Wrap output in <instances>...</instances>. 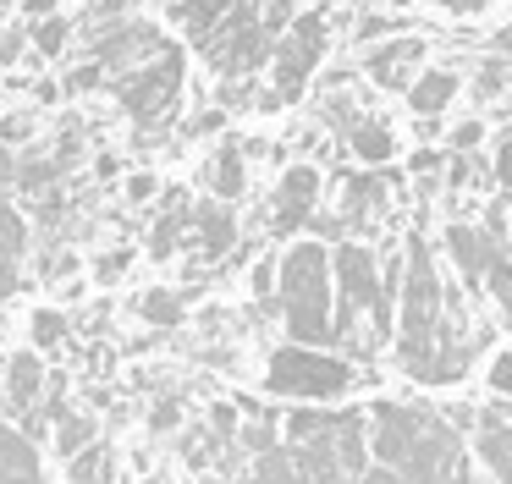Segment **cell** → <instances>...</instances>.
Returning <instances> with one entry per match:
<instances>
[{
	"instance_id": "41",
	"label": "cell",
	"mask_w": 512,
	"mask_h": 484,
	"mask_svg": "<svg viewBox=\"0 0 512 484\" xmlns=\"http://www.w3.org/2000/svg\"><path fill=\"white\" fill-rule=\"evenodd\" d=\"M144 484H171V479H144Z\"/></svg>"
},
{
	"instance_id": "22",
	"label": "cell",
	"mask_w": 512,
	"mask_h": 484,
	"mask_svg": "<svg viewBox=\"0 0 512 484\" xmlns=\"http://www.w3.org/2000/svg\"><path fill=\"white\" fill-rule=\"evenodd\" d=\"M507 94H512V55H501V50L479 55V72H474V83H468V99H474V105H501Z\"/></svg>"
},
{
	"instance_id": "17",
	"label": "cell",
	"mask_w": 512,
	"mask_h": 484,
	"mask_svg": "<svg viewBox=\"0 0 512 484\" xmlns=\"http://www.w3.org/2000/svg\"><path fill=\"white\" fill-rule=\"evenodd\" d=\"M457 94H463V77H457L452 66H424L402 99H408V116L413 121H441L446 110L457 105Z\"/></svg>"
},
{
	"instance_id": "6",
	"label": "cell",
	"mask_w": 512,
	"mask_h": 484,
	"mask_svg": "<svg viewBox=\"0 0 512 484\" xmlns=\"http://www.w3.org/2000/svg\"><path fill=\"white\" fill-rule=\"evenodd\" d=\"M353 385H358V363L336 347L287 341L265 363V391L281 396V402H342Z\"/></svg>"
},
{
	"instance_id": "34",
	"label": "cell",
	"mask_w": 512,
	"mask_h": 484,
	"mask_svg": "<svg viewBox=\"0 0 512 484\" xmlns=\"http://www.w3.org/2000/svg\"><path fill=\"white\" fill-rule=\"evenodd\" d=\"M177 418H182V407H177V396H166V402H155V413H149V429H177Z\"/></svg>"
},
{
	"instance_id": "39",
	"label": "cell",
	"mask_w": 512,
	"mask_h": 484,
	"mask_svg": "<svg viewBox=\"0 0 512 484\" xmlns=\"http://www.w3.org/2000/svg\"><path fill=\"white\" fill-rule=\"evenodd\" d=\"M0 341H12V314H6V303H0Z\"/></svg>"
},
{
	"instance_id": "20",
	"label": "cell",
	"mask_w": 512,
	"mask_h": 484,
	"mask_svg": "<svg viewBox=\"0 0 512 484\" xmlns=\"http://www.w3.org/2000/svg\"><path fill=\"white\" fill-rule=\"evenodd\" d=\"M0 484H50L39 468V440L12 424H0Z\"/></svg>"
},
{
	"instance_id": "31",
	"label": "cell",
	"mask_w": 512,
	"mask_h": 484,
	"mask_svg": "<svg viewBox=\"0 0 512 484\" xmlns=\"http://www.w3.org/2000/svg\"><path fill=\"white\" fill-rule=\"evenodd\" d=\"M430 11H441V17H457V22H474V17H485L496 0H424Z\"/></svg>"
},
{
	"instance_id": "5",
	"label": "cell",
	"mask_w": 512,
	"mask_h": 484,
	"mask_svg": "<svg viewBox=\"0 0 512 484\" xmlns=\"http://www.w3.org/2000/svg\"><path fill=\"white\" fill-rule=\"evenodd\" d=\"M276 308L292 341H309V347L336 341V253L325 248V237H298L281 253Z\"/></svg>"
},
{
	"instance_id": "36",
	"label": "cell",
	"mask_w": 512,
	"mask_h": 484,
	"mask_svg": "<svg viewBox=\"0 0 512 484\" xmlns=\"http://www.w3.org/2000/svg\"><path fill=\"white\" fill-rule=\"evenodd\" d=\"M17 182V160H12V143H0V187Z\"/></svg>"
},
{
	"instance_id": "25",
	"label": "cell",
	"mask_w": 512,
	"mask_h": 484,
	"mask_svg": "<svg viewBox=\"0 0 512 484\" xmlns=\"http://www.w3.org/2000/svg\"><path fill=\"white\" fill-rule=\"evenodd\" d=\"M67 39H72V28H67V17H34V28H28V44H34V61H61L67 55Z\"/></svg>"
},
{
	"instance_id": "8",
	"label": "cell",
	"mask_w": 512,
	"mask_h": 484,
	"mask_svg": "<svg viewBox=\"0 0 512 484\" xmlns=\"http://www.w3.org/2000/svg\"><path fill=\"white\" fill-rule=\"evenodd\" d=\"M325 50H331V11L325 6H303L287 28L276 33V50H270V88H276L287 105H298L303 88L320 77Z\"/></svg>"
},
{
	"instance_id": "24",
	"label": "cell",
	"mask_w": 512,
	"mask_h": 484,
	"mask_svg": "<svg viewBox=\"0 0 512 484\" xmlns=\"http://www.w3.org/2000/svg\"><path fill=\"white\" fill-rule=\"evenodd\" d=\"M67 484H116V451L105 440H94L89 451L67 462Z\"/></svg>"
},
{
	"instance_id": "11",
	"label": "cell",
	"mask_w": 512,
	"mask_h": 484,
	"mask_svg": "<svg viewBox=\"0 0 512 484\" xmlns=\"http://www.w3.org/2000/svg\"><path fill=\"white\" fill-rule=\"evenodd\" d=\"M336 215H342L347 237H375L380 220L391 215V182L380 176V165H358L342 176V193H336Z\"/></svg>"
},
{
	"instance_id": "7",
	"label": "cell",
	"mask_w": 512,
	"mask_h": 484,
	"mask_svg": "<svg viewBox=\"0 0 512 484\" xmlns=\"http://www.w3.org/2000/svg\"><path fill=\"white\" fill-rule=\"evenodd\" d=\"M182 83H188V55H182V44L171 39L160 55H149V61H138V66H127L122 77H111V94H116V105L127 110V116L138 121V127H166L171 116H177V105H182Z\"/></svg>"
},
{
	"instance_id": "19",
	"label": "cell",
	"mask_w": 512,
	"mask_h": 484,
	"mask_svg": "<svg viewBox=\"0 0 512 484\" xmlns=\"http://www.w3.org/2000/svg\"><path fill=\"white\" fill-rule=\"evenodd\" d=\"M243 182H248L243 138H221V143H215V154H210V165H204V187H210V198L237 204V198H243Z\"/></svg>"
},
{
	"instance_id": "15",
	"label": "cell",
	"mask_w": 512,
	"mask_h": 484,
	"mask_svg": "<svg viewBox=\"0 0 512 484\" xmlns=\"http://www.w3.org/2000/svg\"><path fill=\"white\" fill-rule=\"evenodd\" d=\"M28 253H34V231H28V215L17 204L0 198V303L28 281Z\"/></svg>"
},
{
	"instance_id": "40",
	"label": "cell",
	"mask_w": 512,
	"mask_h": 484,
	"mask_svg": "<svg viewBox=\"0 0 512 484\" xmlns=\"http://www.w3.org/2000/svg\"><path fill=\"white\" fill-rule=\"evenodd\" d=\"M501 116H507V121H512V94H507V99H501Z\"/></svg>"
},
{
	"instance_id": "13",
	"label": "cell",
	"mask_w": 512,
	"mask_h": 484,
	"mask_svg": "<svg viewBox=\"0 0 512 484\" xmlns=\"http://www.w3.org/2000/svg\"><path fill=\"white\" fill-rule=\"evenodd\" d=\"M45 396H50V374H45L39 347H23L0 363V407H6V413L28 418L34 407H45Z\"/></svg>"
},
{
	"instance_id": "28",
	"label": "cell",
	"mask_w": 512,
	"mask_h": 484,
	"mask_svg": "<svg viewBox=\"0 0 512 484\" xmlns=\"http://www.w3.org/2000/svg\"><path fill=\"white\" fill-rule=\"evenodd\" d=\"M490 165H496V193H501V204L512 209V127L496 138V149H490Z\"/></svg>"
},
{
	"instance_id": "2",
	"label": "cell",
	"mask_w": 512,
	"mask_h": 484,
	"mask_svg": "<svg viewBox=\"0 0 512 484\" xmlns=\"http://www.w3.org/2000/svg\"><path fill=\"white\" fill-rule=\"evenodd\" d=\"M369 462L364 484H485L468 462L463 429L446 407L424 402H375L369 407Z\"/></svg>"
},
{
	"instance_id": "35",
	"label": "cell",
	"mask_w": 512,
	"mask_h": 484,
	"mask_svg": "<svg viewBox=\"0 0 512 484\" xmlns=\"http://www.w3.org/2000/svg\"><path fill=\"white\" fill-rule=\"evenodd\" d=\"M23 44H28V33H23V28H6V33H0V66H12Z\"/></svg>"
},
{
	"instance_id": "37",
	"label": "cell",
	"mask_w": 512,
	"mask_h": 484,
	"mask_svg": "<svg viewBox=\"0 0 512 484\" xmlns=\"http://www.w3.org/2000/svg\"><path fill=\"white\" fill-rule=\"evenodd\" d=\"M490 50L512 55V17H507V22H501V28H496V39H490Z\"/></svg>"
},
{
	"instance_id": "38",
	"label": "cell",
	"mask_w": 512,
	"mask_h": 484,
	"mask_svg": "<svg viewBox=\"0 0 512 484\" xmlns=\"http://www.w3.org/2000/svg\"><path fill=\"white\" fill-rule=\"evenodd\" d=\"M56 6H61V0H28V17H50Z\"/></svg>"
},
{
	"instance_id": "16",
	"label": "cell",
	"mask_w": 512,
	"mask_h": 484,
	"mask_svg": "<svg viewBox=\"0 0 512 484\" xmlns=\"http://www.w3.org/2000/svg\"><path fill=\"white\" fill-rule=\"evenodd\" d=\"M193 253H199V264H221L226 253L237 248V209L226 204V198H204V204H193Z\"/></svg>"
},
{
	"instance_id": "12",
	"label": "cell",
	"mask_w": 512,
	"mask_h": 484,
	"mask_svg": "<svg viewBox=\"0 0 512 484\" xmlns=\"http://www.w3.org/2000/svg\"><path fill=\"white\" fill-rule=\"evenodd\" d=\"M254 6L259 0H160L166 22L177 28V39L188 44V50H204L226 22H237L243 11H254Z\"/></svg>"
},
{
	"instance_id": "29",
	"label": "cell",
	"mask_w": 512,
	"mask_h": 484,
	"mask_svg": "<svg viewBox=\"0 0 512 484\" xmlns=\"http://www.w3.org/2000/svg\"><path fill=\"white\" fill-rule=\"evenodd\" d=\"M133 259H138L133 248H111V253H100V259H94V281H100V286H116L127 270H133Z\"/></svg>"
},
{
	"instance_id": "27",
	"label": "cell",
	"mask_w": 512,
	"mask_h": 484,
	"mask_svg": "<svg viewBox=\"0 0 512 484\" xmlns=\"http://www.w3.org/2000/svg\"><path fill=\"white\" fill-rule=\"evenodd\" d=\"M28 330H34V347L39 352H56L61 341H67V314H56V308H34Z\"/></svg>"
},
{
	"instance_id": "18",
	"label": "cell",
	"mask_w": 512,
	"mask_h": 484,
	"mask_svg": "<svg viewBox=\"0 0 512 484\" xmlns=\"http://www.w3.org/2000/svg\"><path fill=\"white\" fill-rule=\"evenodd\" d=\"M342 143H347V154H353L358 165H391V160H397V149H402L397 127H391L386 116H375V110H364V116L342 132Z\"/></svg>"
},
{
	"instance_id": "23",
	"label": "cell",
	"mask_w": 512,
	"mask_h": 484,
	"mask_svg": "<svg viewBox=\"0 0 512 484\" xmlns=\"http://www.w3.org/2000/svg\"><path fill=\"white\" fill-rule=\"evenodd\" d=\"M94 440H100V424H94L89 413H72V407H61V413H56V435H50L56 457H61V462H72L78 451H89Z\"/></svg>"
},
{
	"instance_id": "1",
	"label": "cell",
	"mask_w": 512,
	"mask_h": 484,
	"mask_svg": "<svg viewBox=\"0 0 512 484\" xmlns=\"http://www.w3.org/2000/svg\"><path fill=\"white\" fill-rule=\"evenodd\" d=\"M468 286H457L441 270V242L413 231L402 242V286H397V369L419 385H457L474 363V352L490 347L496 330L468 314Z\"/></svg>"
},
{
	"instance_id": "26",
	"label": "cell",
	"mask_w": 512,
	"mask_h": 484,
	"mask_svg": "<svg viewBox=\"0 0 512 484\" xmlns=\"http://www.w3.org/2000/svg\"><path fill=\"white\" fill-rule=\"evenodd\" d=\"M391 33H408V22L391 17V11H353V50H369V44L391 39Z\"/></svg>"
},
{
	"instance_id": "33",
	"label": "cell",
	"mask_w": 512,
	"mask_h": 484,
	"mask_svg": "<svg viewBox=\"0 0 512 484\" xmlns=\"http://www.w3.org/2000/svg\"><path fill=\"white\" fill-rule=\"evenodd\" d=\"M127 204H149V198H155L160 193V182H155V176H149V171H133V176H127Z\"/></svg>"
},
{
	"instance_id": "21",
	"label": "cell",
	"mask_w": 512,
	"mask_h": 484,
	"mask_svg": "<svg viewBox=\"0 0 512 484\" xmlns=\"http://www.w3.org/2000/svg\"><path fill=\"white\" fill-rule=\"evenodd\" d=\"M133 314L144 319V325H155V330H177L182 319H188V297L171 292V286H149V292L133 297Z\"/></svg>"
},
{
	"instance_id": "10",
	"label": "cell",
	"mask_w": 512,
	"mask_h": 484,
	"mask_svg": "<svg viewBox=\"0 0 512 484\" xmlns=\"http://www.w3.org/2000/svg\"><path fill=\"white\" fill-rule=\"evenodd\" d=\"M320 198H325V176L320 165L298 160L281 171L276 193H270V231L276 237H298V231L314 226V215H320Z\"/></svg>"
},
{
	"instance_id": "9",
	"label": "cell",
	"mask_w": 512,
	"mask_h": 484,
	"mask_svg": "<svg viewBox=\"0 0 512 484\" xmlns=\"http://www.w3.org/2000/svg\"><path fill=\"white\" fill-rule=\"evenodd\" d=\"M430 66V39L424 33H391V39L369 44V50H358V72L369 77V88H380V94H408L413 77Z\"/></svg>"
},
{
	"instance_id": "32",
	"label": "cell",
	"mask_w": 512,
	"mask_h": 484,
	"mask_svg": "<svg viewBox=\"0 0 512 484\" xmlns=\"http://www.w3.org/2000/svg\"><path fill=\"white\" fill-rule=\"evenodd\" d=\"M485 385H490V396H512V347L490 358V369H485Z\"/></svg>"
},
{
	"instance_id": "14",
	"label": "cell",
	"mask_w": 512,
	"mask_h": 484,
	"mask_svg": "<svg viewBox=\"0 0 512 484\" xmlns=\"http://www.w3.org/2000/svg\"><path fill=\"white\" fill-rule=\"evenodd\" d=\"M474 451L490 468L496 484H512V396H496V402L479 407L474 418Z\"/></svg>"
},
{
	"instance_id": "3",
	"label": "cell",
	"mask_w": 512,
	"mask_h": 484,
	"mask_svg": "<svg viewBox=\"0 0 512 484\" xmlns=\"http://www.w3.org/2000/svg\"><path fill=\"white\" fill-rule=\"evenodd\" d=\"M336 253V352H347L353 363H369L391 336H397V286H402V253H391L386 264L375 259V248L358 237L331 242Z\"/></svg>"
},
{
	"instance_id": "4",
	"label": "cell",
	"mask_w": 512,
	"mask_h": 484,
	"mask_svg": "<svg viewBox=\"0 0 512 484\" xmlns=\"http://www.w3.org/2000/svg\"><path fill=\"white\" fill-rule=\"evenodd\" d=\"M281 435L298 462V484H364L369 473V413L342 407L331 413L325 402H303L281 418Z\"/></svg>"
},
{
	"instance_id": "30",
	"label": "cell",
	"mask_w": 512,
	"mask_h": 484,
	"mask_svg": "<svg viewBox=\"0 0 512 484\" xmlns=\"http://www.w3.org/2000/svg\"><path fill=\"white\" fill-rule=\"evenodd\" d=\"M479 143H485V121H479V116L457 121V127L446 132V149H452V154H468V149H479Z\"/></svg>"
}]
</instances>
